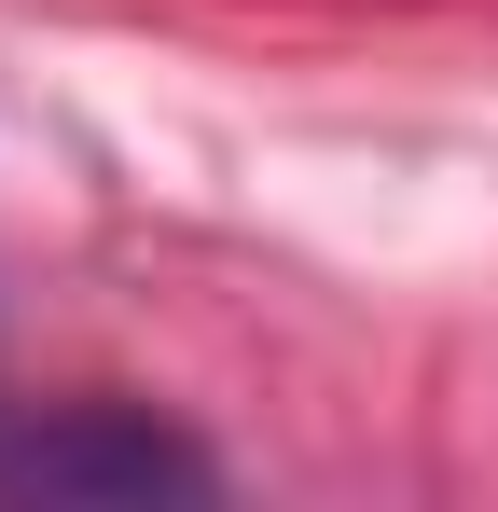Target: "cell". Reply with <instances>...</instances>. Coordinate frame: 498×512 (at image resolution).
<instances>
[{"instance_id":"cell-1","label":"cell","mask_w":498,"mask_h":512,"mask_svg":"<svg viewBox=\"0 0 498 512\" xmlns=\"http://www.w3.org/2000/svg\"><path fill=\"white\" fill-rule=\"evenodd\" d=\"M0 499H222V471H208V443H180L166 416L139 402H56V416H14L0 429Z\"/></svg>"}]
</instances>
